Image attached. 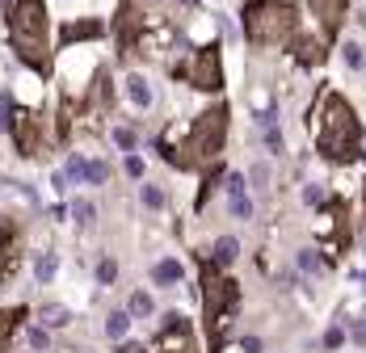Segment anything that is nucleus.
Instances as JSON below:
<instances>
[{"instance_id":"nucleus-1","label":"nucleus","mask_w":366,"mask_h":353,"mask_svg":"<svg viewBox=\"0 0 366 353\" xmlns=\"http://www.w3.org/2000/svg\"><path fill=\"white\" fill-rule=\"evenodd\" d=\"M366 135H362V122L354 114V106L341 97V93H324L320 97V114H316V147L329 164H349L362 151Z\"/></svg>"},{"instance_id":"nucleus-2","label":"nucleus","mask_w":366,"mask_h":353,"mask_svg":"<svg viewBox=\"0 0 366 353\" xmlns=\"http://www.w3.org/2000/svg\"><path fill=\"white\" fill-rule=\"evenodd\" d=\"M9 42L21 64H30L42 76L51 72V21L42 0H13L9 5Z\"/></svg>"},{"instance_id":"nucleus-3","label":"nucleus","mask_w":366,"mask_h":353,"mask_svg":"<svg viewBox=\"0 0 366 353\" xmlns=\"http://www.w3.org/2000/svg\"><path fill=\"white\" fill-rule=\"evenodd\" d=\"M228 106H211V110H202L190 126V139L181 147H169L161 143V156L173 160L177 169H202V164H215L219 160V151L228 143Z\"/></svg>"},{"instance_id":"nucleus-4","label":"nucleus","mask_w":366,"mask_h":353,"mask_svg":"<svg viewBox=\"0 0 366 353\" xmlns=\"http://www.w3.org/2000/svg\"><path fill=\"white\" fill-rule=\"evenodd\" d=\"M202 320H206V336H211V353L223 349L228 341V324L240 307V286L223 274V265L202 261Z\"/></svg>"},{"instance_id":"nucleus-5","label":"nucleus","mask_w":366,"mask_h":353,"mask_svg":"<svg viewBox=\"0 0 366 353\" xmlns=\"http://www.w3.org/2000/svg\"><path fill=\"white\" fill-rule=\"evenodd\" d=\"M240 21L248 46H291V38L299 34V13L286 0H248Z\"/></svg>"},{"instance_id":"nucleus-6","label":"nucleus","mask_w":366,"mask_h":353,"mask_svg":"<svg viewBox=\"0 0 366 353\" xmlns=\"http://www.w3.org/2000/svg\"><path fill=\"white\" fill-rule=\"evenodd\" d=\"M185 80L198 88V93H219L223 88V55H219V46H198L190 64H185Z\"/></svg>"},{"instance_id":"nucleus-7","label":"nucleus","mask_w":366,"mask_h":353,"mask_svg":"<svg viewBox=\"0 0 366 353\" xmlns=\"http://www.w3.org/2000/svg\"><path fill=\"white\" fill-rule=\"evenodd\" d=\"M156 349H161V353H198V341H194L190 320H181L177 312H169L161 320V332H156Z\"/></svg>"},{"instance_id":"nucleus-8","label":"nucleus","mask_w":366,"mask_h":353,"mask_svg":"<svg viewBox=\"0 0 366 353\" xmlns=\"http://www.w3.org/2000/svg\"><path fill=\"white\" fill-rule=\"evenodd\" d=\"M139 46H143V13H139L135 0H122L118 5V55L127 59Z\"/></svg>"},{"instance_id":"nucleus-9","label":"nucleus","mask_w":366,"mask_h":353,"mask_svg":"<svg viewBox=\"0 0 366 353\" xmlns=\"http://www.w3.org/2000/svg\"><path fill=\"white\" fill-rule=\"evenodd\" d=\"M13 139H17V151L21 156H30V160H38L42 151H46V143H42V135H38V118L30 114V110H21V114H13Z\"/></svg>"},{"instance_id":"nucleus-10","label":"nucleus","mask_w":366,"mask_h":353,"mask_svg":"<svg viewBox=\"0 0 366 353\" xmlns=\"http://www.w3.org/2000/svg\"><path fill=\"white\" fill-rule=\"evenodd\" d=\"M307 5H311V17L320 21V34H324V38H337L349 0H307Z\"/></svg>"},{"instance_id":"nucleus-11","label":"nucleus","mask_w":366,"mask_h":353,"mask_svg":"<svg viewBox=\"0 0 366 353\" xmlns=\"http://www.w3.org/2000/svg\"><path fill=\"white\" fill-rule=\"evenodd\" d=\"M291 50H295V64H303V68H316V64H324V55H329V38L320 34V38H311V34H295L291 38Z\"/></svg>"},{"instance_id":"nucleus-12","label":"nucleus","mask_w":366,"mask_h":353,"mask_svg":"<svg viewBox=\"0 0 366 353\" xmlns=\"http://www.w3.org/2000/svg\"><path fill=\"white\" fill-rule=\"evenodd\" d=\"M17 269V227L0 215V282Z\"/></svg>"},{"instance_id":"nucleus-13","label":"nucleus","mask_w":366,"mask_h":353,"mask_svg":"<svg viewBox=\"0 0 366 353\" xmlns=\"http://www.w3.org/2000/svg\"><path fill=\"white\" fill-rule=\"evenodd\" d=\"M101 34H106V26H101L97 17L68 21V26H60V46L68 50V46H76V42H84V38H101Z\"/></svg>"},{"instance_id":"nucleus-14","label":"nucleus","mask_w":366,"mask_h":353,"mask_svg":"<svg viewBox=\"0 0 366 353\" xmlns=\"http://www.w3.org/2000/svg\"><path fill=\"white\" fill-rule=\"evenodd\" d=\"M223 185H228L232 215H236V219H248V215H253V207H248V198H244V177H240V173H228V181H223Z\"/></svg>"},{"instance_id":"nucleus-15","label":"nucleus","mask_w":366,"mask_h":353,"mask_svg":"<svg viewBox=\"0 0 366 353\" xmlns=\"http://www.w3.org/2000/svg\"><path fill=\"white\" fill-rule=\"evenodd\" d=\"M21 320H26V307H13V312L0 307V353H9V341H13V332H17Z\"/></svg>"},{"instance_id":"nucleus-16","label":"nucleus","mask_w":366,"mask_h":353,"mask_svg":"<svg viewBox=\"0 0 366 353\" xmlns=\"http://www.w3.org/2000/svg\"><path fill=\"white\" fill-rule=\"evenodd\" d=\"M127 97L135 101L139 110H147V106H152V88H147V80H143V76H127Z\"/></svg>"},{"instance_id":"nucleus-17","label":"nucleus","mask_w":366,"mask_h":353,"mask_svg":"<svg viewBox=\"0 0 366 353\" xmlns=\"http://www.w3.org/2000/svg\"><path fill=\"white\" fill-rule=\"evenodd\" d=\"M236 257H240V240H236V236L215 240V265H232Z\"/></svg>"},{"instance_id":"nucleus-18","label":"nucleus","mask_w":366,"mask_h":353,"mask_svg":"<svg viewBox=\"0 0 366 353\" xmlns=\"http://www.w3.org/2000/svg\"><path fill=\"white\" fill-rule=\"evenodd\" d=\"M152 278H156V286H177L181 282V265L177 261H161L152 269Z\"/></svg>"},{"instance_id":"nucleus-19","label":"nucleus","mask_w":366,"mask_h":353,"mask_svg":"<svg viewBox=\"0 0 366 353\" xmlns=\"http://www.w3.org/2000/svg\"><path fill=\"white\" fill-rule=\"evenodd\" d=\"M127 324H131V312H114V316L106 320V332H110L114 341H122V336H127Z\"/></svg>"},{"instance_id":"nucleus-20","label":"nucleus","mask_w":366,"mask_h":353,"mask_svg":"<svg viewBox=\"0 0 366 353\" xmlns=\"http://www.w3.org/2000/svg\"><path fill=\"white\" fill-rule=\"evenodd\" d=\"M341 50H345V64H349L354 72H358V68H366V50H362V42H345Z\"/></svg>"},{"instance_id":"nucleus-21","label":"nucleus","mask_w":366,"mask_h":353,"mask_svg":"<svg viewBox=\"0 0 366 353\" xmlns=\"http://www.w3.org/2000/svg\"><path fill=\"white\" fill-rule=\"evenodd\" d=\"M106 177H110V169L101 164V160H93V164H84V181L89 185H106Z\"/></svg>"},{"instance_id":"nucleus-22","label":"nucleus","mask_w":366,"mask_h":353,"mask_svg":"<svg viewBox=\"0 0 366 353\" xmlns=\"http://www.w3.org/2000/svg\"><path fill=\"white\" fill-rule=\"evenodd\" d=\"M34 274H38V282H51V278H55V257H51V252H42L38 265H34Z\"/></svg>"},{"instance_id":"nucleus-23","label":"nucleus","mask_w":366,"mask_h":353,"mask_svg":"<svg viewBox=\"0 0 366 353\" xmlns=\"http://www.w3.org/2000/svg\"><path fill=\"white\" fill-rule=\"evenodd\" d=\"M42 324L46 328H64L68 324V312L64 307H42Z\"/></svg>"},{"instance_id":"nucleus-24","label":"nucleus","mask_w":366,"mask_h":353,"mask_svg":"<svg viewBox=\"0 0 366 353\" xmlns=\"http://www.w3.org/2000/svg\"><path fill=\"white\" fill-rule=\"evenodd\" d=\"M143 207H147V211H161V207H165V193L156 189V185H143Z\"/></svg>"},{"instance_id":"nucleus-25","label":"nucleus","mask_w":366,"mask_h":353,"mask_svg":"<svg viewBox=\"0 0 366 353\" xmlns=\"http://www.w3.org/2000/svg\"><path fill=\"white\" fill-rule=\"evenodd\" d=\"M131 316H152V298L139 290V294H131Z\"/></svg>"},{"instance_id":"nucleus-26","label":"nucleus","mask_w":366,"mask_h":353,"mask_svg":"<svg viewBox=\"0 0 366 353\" xmlns=\"http://www.w3.org/2000/svg\"><path fill=\"white\" fill-rule=\"evenodd\" d=\"M114 143H118L122 151H135V143H139V139H135V131H127V126H118V131H114Z\"/></svg>"},{"instance_id":"nucleus-27","label":"nucleus","mask_w":366,"mask_h":353,"mask_svg":"<svg viewBox=\"0 0 366 353\" xmlns=\"http://www.w3.org/2000/svg\"><path fill=\"white\" fill-rule=\"evenodd\" d=\"M72 215H76V223H93V202H72Z\"/></svg>"},{"instance_id":"nucleus-28","label":"nucleus","mask_w":366,"mask_h":353,"mask_svg":"<svg viewBox=\"0 0 366 353\" xmlns=\"http://www.w3.org/2000/svg\"><path fill=\"white\" fill-rule=\"evenodd\" d=\"M114 278H118V265H114V261H101V269H97V282H101V286H110Z\"/></svg>"},{"instance_id":"nucleus-29","label":"nucleus","mask_w":366,"mask_h":353,"mask_svg":"<svg viewBox=\"0 0 366 353\" xmlns=\"http://www.w3.org/2000/svg\"><path fill=\"white\" fill-rule=\"evenodd\" d=\"M26 341H30L34 349H46V332H42V328H30V332H26Z\"/></svg>"},{"instance_id":"nucleus-30","label":"nucleus","mask_w":366,"mask_h":353,"mask_svg":"<svg viewBox=\"0 0 366 353\" xmlns=\"http://www.w3.org/2000/svg\"><path fill=\"white\" fill-rule=\"evenodd\" d=\"M341 341H345V332H341V328H329V332H324V349H337Z\"/></svg>"},{"instance_id":"nucleus-31","label":"nucleus","mask_w":366,"mask_h":353,"mask_svg":"<svg viewBox=\"0 0 366 353\" xmlns=\"http://www.w3.org/2000/svg\"><path fill=\"white\" fill-rule=\"evenodd\" d=\"M303 198L311 202V207H316V202H324V189H320V185H307V189H303Z\"/></svg>"},{"instance_id":"nucleus-32","label":"nucleus","mask_w":366,"mask_h":353,"mask_svg":"<svg viewBox=\"0 0 366 353\" xmlns=\"http://www.w3.org/2000/svg\"><path fill=\"white\" fill-rule=\"evenodd\" d=\"M127 173H131V177H143V160H139V156H127Z\"/></svg>"},{"instance_id":"nucleus-33","label":"nucleus","mask_w":366,"mask_h":353,"mask_svg":"<svg viewBox=\"0 0 366 353\" xmlns=\"http://www.w3.org/2000/svg\"><path fill=\"white\" fill-rule=\"evenodd\" d=\"M266 181H270V169H261V164H257V169H253V185L261 189V185H266Z\"/></svg>"},{"instance_id":"nucleus-34","label":"nucleus","mask_w":366,"mask_h":353,"mask_svg":"<svg viewBox=\"0 0 366 353\" xmlns=\"http://www.w3.org/2000/svg\"><path fill=\"white\" fill-rule=\"evenodd\" d=\"M118 353H147L143 345H135V341H127V345H118Z\"/></svg>"},{"instance_id":"nucleus-35","label":"nucleus","mask_w":366,"mask_h":353,"mask_svg":"<svg viewBox=\"0 0 366 353\" xmlns=\"http://www.w3.org/2000/svg\"><path fill=\"white\" fill-rule=\"evenodd\" d=\"M362 223H366V181H362Z\"/></svg>"}]
</instances>
